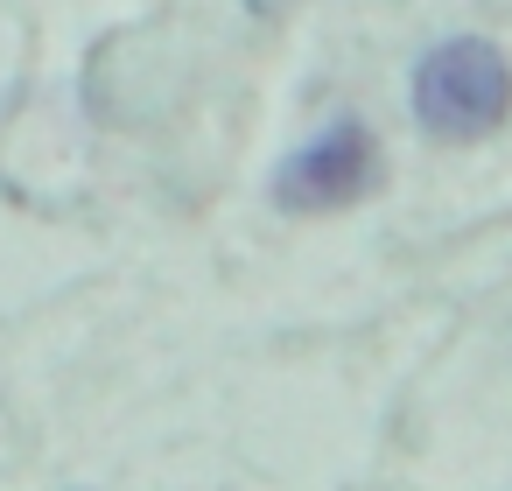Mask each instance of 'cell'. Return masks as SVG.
I'll return each mask as SVG.
<instances>
[{
  "instance_id": "1",
  "label": "cell",
  "mask_w": 512,
  "mask_h": 491,
  "mask_svg": "<svg viewBox=\"0 0 512 491\" xmlns=\"http://www.w3.org/2000/svg\"><path fill=\"white\" fill-rule=\"evenodd\" d=\"M414 120L428 141L470 148L512 120V64L491 36H449L414 64Z\"/></svg>"
},
{
  "instance_id": "2",
  "label": "cell",
  "mask_w": 512,
  "mask_h": 491,
  "mask_svg": "<svg viewBox=\"0 0 512 491\" xmlns=\"http://www.w3.org/2000/svg\"><path fill=\"white\" fill-rule=\"evenodd\" d=\"M379 183V134L365 120H330L274 169V204L295 218H330Z\"/></svg>"
}]
</instances>
